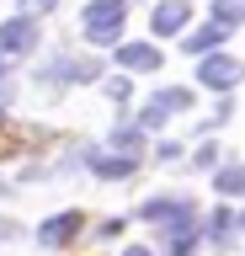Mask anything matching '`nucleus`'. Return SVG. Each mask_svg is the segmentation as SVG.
I'll return each mask as SVG.
<instances>
[{
	"instance_id": "obj_1",
	"label": "nucleus",
	"mask_w": 245,
	"mask_h": 256,
	"mask_svg": "<svg viewBox=\"0 0 245 256\" xmlns=\"http://www.w3.org/2000/svg\"><path fill=\"white\" fill-rule=\"evenodd\" d=\"M128 22V0H91L85 6V38L91 43H117Z\"/></svg>"
},
{
	"instance_id": "obj_2",
	"label": "nucleus",
	"mask_w": 245,
	"mask_h": 256,
	"mask_svg": "<svg viewBox=\"0 0 245 256\" xmlns=\"http://www.w3.org/2000/svg\"><path fill=\"white\" fill-rule=\"evenodd\" d=\"M181 107H192V91H181V86H171V91H155L144 107H139V123H133V128H160L165 118H171V112H181Z\"/></svg>"
},
{
	"instance_id": "obj_3",
	"label": "nucleus",
	"mask_w": 245,
	"mask_h": 256,
	"mask_svg": "<svg viewBox=\"0 0 245 256\" xmlns=\"http://www.w3.org/2000/svg\"><path fill=\"white\" fill-rule=\"evenodd\" d=\"M144 219L160 224V230H181V224H197V208L187 203V198H149Z\"/></svg>"
},
{
	"instance_id": "obj_4",
	"label": "nucleus",
	"mask_w": 245,
	"mask_h": 256,
	"mask_svg": "<svg viewBox=\"0 0 245 256\" xmlns=\"http://www.w3.org/2000/svg\"><path fill=\"white\" fill-rule=\"evenodd\" d=\"M240 75H245V64L224 59V54H208L197 64V86H208V91H229V86H240Z\"/></svg>"
},
{
	"instance_id": "obj_5",
	"label": "nucleus",
	"mask_w": 245,
	"mask_h": 256,
	"mask_svg": "<svg viewBox=\"0 0 245 256\" xmlns=\"http://www.w3.org/2000/svg\"><path fill=\"white\" fill-rule=\"evenodd\" d=\"M187 16H192V0H160L155 16H149V32L155 38H171V32L187 27Z\"/></svg>"
},
{
	"instance_id": "obj_6",
	"label": "nucleus",
	"mask_w": 245,
	"mask_h": 256,
	"mask_svg": "<svg viewBox=\"0 0 245 256\" xmlns=\"http://www.w3.org/2000/svg\"><path fill=\"white\" fill-rule=\"evenodd\" d=\"M32 43H37V22L32 16H11V22L0 27V48H5V54H27Z\"/></svg>"
},
{
	"instance_id": "obj_7",
	"label": "nucleus",
	"mask_w": 245,
	"mask_h": 256,
	"mask_svg": "<svg viewBox=\"0 0 245 256\" xmlns=\"http://www.w3.org/2000/svg\"><path fill=\"white\" fill-rule=\"evenodd\" d=\"M117 64H123V70H160V48H149V43H117Z\"/></svg>"
},
{
	"instance_id": "obj_8",
	"label": "nucleus",
	"mask_w": 245,
	"mask_h": 256,
	"mask_svg": "<svg viewBox=\"0 0 245 256\" xmlns=\"http://www.w3.org/2000/svg\"><path fill=\"white\" fill-rule=\"evenodd\" d=\"M75 235H80V214H59V219L43 224V246H64Z\"/></svg>"
},
{
	"instance_id": "obj_9",
	"label": "nucleus",
	"mask_w": 245,
	"mask_h": 256,
	"mask_svg": "<svg viewBox=\"0 0 245 256\" xmlns=\"http://www.w3.org/2000/svg\"><path fill=\"white\" fill-rule=\"evenodd\" d=\"M197 224H181V230H165V256H197Z\"/></svg>"
},
{
	"instance_id": "obj_10",
	"label": "nucleus",
	"mask_w": 245,
	"mask_h": 256,
	"mask_svg": "<svg viewBox=\"0 0 245 256\" xmlns=\"http://www.w3.org/2000/svg\"><path fill=\"white\" fill-rule=\"evenodd\" d=\"M53 75H59V80H96L101 64L96 59H69V54H64V59L53 64Z\"/></svg>"
},
{
	"instance_id": "obj_11",
	"label": "nucleus",
	"mask_w": 245,
	"mask_h": 256,
	"mask_svg": "<svg viewBox=\"0 0 245 256\" xmlns=\"http://www.w3.org/2000/svg\"><path fill=\"white\" fill-rule=\"evenodd\" d=\"M224 32H229V27H219V22H208V27H197L192 38H187V54H213V48L224 43Z\"/></svg>"
},
{
	"instance_id": "obj_12",
	"label": "nucleus",
	"mask_w": 245,
	"mask_h": 256,
	"mask_svg": "<svg viewBox=\"0 0 245 256\" xmlns=\"http://www.w3.org/2000/svg\"><path fill=\"white\" fill-rule=\"evenodd\" d=\"M96 176H107V182H123V176H133V160L128 155H96Z\"/></svg>"
},
{
	"instance_id": "obj_13",
	"label": "nucleus",
	"mask_w": 245,
	"mask_h": 256,
	"mask_svg": "<svg viewBox=\"0 0 245 256\" xmlns=\"http://www.w3.org/2000/svg\"><path fill=\"white\" fill-rule=\"evenodd\" d=\"M208 235H213V246H219V251H229V246H235V214H224V208H219V214H213V224H208Z\"/></svg>"
},
{
	"instance_id": "obj_14",
	"label": "nucleus",
	"mask_w": 245,
	"mask_h": 256,
	"mask_svg": "<svg viewBox=\"0 0 245 256\" xmlns=\"http://www.w3.org/2000/svg\"><path fill=\"white\" fill-rule=\"evenodd\" d=\"M213 187L224 192V198H235V192H245V166H224V171L213 176Z\"/></svg>"
},
{
	"instance_id": "obj_15",
	"label": "nucleus",
	"mask_w": 245,
	"mask_h": 256,
	"mask_svg": "<svg viewBox=\"0 0 245 256\" xmlns=\"http://www.w3.org/2000/svg\"><path fill=\"white\" fill-rule=\"evenodd\" d=\"M112 155H139V128H117V134H112Z\"/></svg>"
},
{
	"instance_id": "obj_16",
	"label": "nucleus",
	"mask_w": 245,
	"mask_h": 256,
	"mask_svg": "<svg viewBox=\"0 0 245 256\" xmlns=\"http://www.w3.org/2000/svg\"><path fill=\"white\" fill-rule=\"evenodd\" d=\"M219 27H229V22H245V0H219V16H213Z\"/></svg>"
},
{
	"instance_id": "obj_17",
	"label": "nucleus",
	"mask_w": 245,
	"mask_h": 256,
	"mask_svg": "<svg viewBox=\"0 0 245 256\" xmlns=\"http://www.w3.org/2000/svg\"><path fill=\"white\" fill-rule=\"evenodd\" d=\"M21 6H27L32 16H37V11H53V0H21Z\"/></svg>"
},
{
	"instance_id": "obj_18",
	"label": "nucleus",
	"mask_w": 245,
	"mask_h": 256,
	"mask_svg": "<svg viewBox=\"0 0 245 256\" xmlns=\"http://www.w3.org/2000/svg\"><path fill=\"white\" fill-rule=\"evenodd\" d=\"M123 256H155V251H144V246H128V251H123Z\"/></svg>"
},
{
	"instance_id": "obj_19",
	"label": "nucleus",
	"mask_w": 245,
	"mask_h": 256,
	"mask_svg": "<svg viewBox=\"0 0 245 256\" xmlns=\"http://www.w3.org/2000/svg\"><path fill=\"white\" fill-rule=\"evenodd\" d=\"M240 230H245V214H240Z\"/></svg>"
}]
</instances>
